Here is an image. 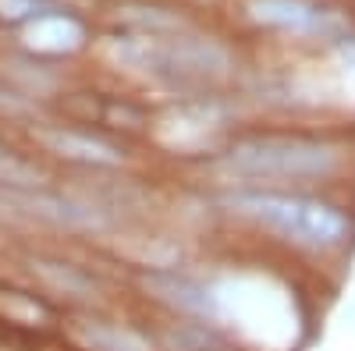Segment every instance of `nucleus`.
Masks as SVG:
<instances>
[{
    "mask_svg": "<svg viewBox=\"0 0 355 351\" xmlns=\"http://www.w3.org/2000/svg\"><path fill=\"white\" fill-rule=\"evenodd\" d=\"M110 53L117 64L164 78H217L227 68V53L202 36H125L110 43Z\"/></svg>",
    "mask_w": 355,
    "mask_h": 351,
    "instance_id": "f03ea898",
    "label": "nucleus"
},
{
    "mask_svg": "<svg viewBox=\"0 0 355 351\" xmlns=\"http://www.w3.org/2000/svg\"><path fill=\"white\" fill-rule=\"evenodd\" d=\"M33 273L43 277L50 287L64 291V295H93V284H89L75 267H64V262H46V259H40V262H33Z\"/></svg>",
    "mask_w": 355,
    "mask_h": 351,
    "instance_id": "9d476101",
    "label": "nucleus"
},
{
    "mask_svg": "<svg viewBox=\"0 0 355 351\" xmlns=\"http://www.w3.org/2000/svg\"><path fill=\"white\" fill-rule=\"evenodd\" d=\"M227 210L309 249H327L345 238V220L331 206L309 199L277 195V192H239L227 199Z\"/></svg>",
    "mask_w": 355,
    "mask_h": 351,
    "instance_id": "f257e3e1",
    "label": "nucleus"
},
{
    "mask_svg": "<svg viewBox=\"0 0 355 351\" xmlns=\"http://www.w3.org/2000/svg\"><path fill=\"white\" fill-rule=\"evenodd\" d=\"M142 284H146V291H153L160 302L182 309V312H196V316H210L214 312L210 291H206L199 280L185 277V273H150Z\"/></svg>",
    "mask_w": 355,
    "mask_h": 351,
    "instance_id": "0eeeda50",
    "label": "nucleus"
},
{
    "mask_svg": "<svg viewBox=\"0 0 355 351\" xmlns=\"http://www.w3.org/2000/svg\"><path fill=\"white\" fill-rule=\"evenodd\" d=\"M21 39L36 53H71V50L82 46L85 33H82V25L75 18H68V15H36L25 25Z\"/></svg>",
    "mask_w": 355,
    "mask_h": 351,
    "instance_id": "423d86ee",
    "label": "nucleus"
},
{
    "mask_svg": "<svg viewBox=\"0 0 355 351\" xmlns=\"http://www.w3.org/2000/svg\"><path fill=\"white\" fill-rule=\"evenodd\" d=\"M71 334L89 351H153L142 334L117 323H78Z\"/></svg>",
    "mask_w": 355,
    "mask_h": 351,
    "instance_id": "6e6552de",
    "label": "nucleus"
},
{
    "mask_svg": "<svg viewBox=\"0 0 355 351\" xmlns=\"http://www.w3.org/2000/svg\"><path fill=\"white\" fill-rule=\"evenodd\" d=\"M40 11V0H0V18H28Z\"/></svg>",
    "mask_w": 355,
    "mask_h": 351,
    "instance_id": "f8f14e48",
    "label": "nucleus"
},
{
    "mask_svg": "<svg viewBox=\"0 0 355 351\" xmlns=\"http://www.w3.org/2000/svg\"><path fill=\"white\" fill-rule=\"evenodd\" d=\"M40 142L46 145L50 153L64 156V160H78V163H96V167H117L125 156L117 145L85 135V132H71V128H46L40 132Z\"/></svg>",
    "mask_w": 355,
    "mask_h": 351,
    "instance_id": "39448f33",
    "label": "nucleus"
},
{
    "mask_svg": "<svg viewBox=\"0 0 355 351\" xmlns=\"http://www.w3.org/2000/svg\"><path fill=\"white\" fill-rule=\"evenodd\" d=\"M252 18L281 28H313L320 21L316 8L302 4V0H249Z\"/></svg>",
    "mask_w": 355,
    "mask_h": 351,
    "instance_id": "1a4fd4ad",
    "label": "nucleus"
},
{
    "mask_svg": "<svg viewBox=\"0 0 355 351\" xmlns=\"http://www.w3.org/2000/svg\"><path fill=\"white\" fill-rule=\"evenodd\" d=\"M0 185L4 188H40L43 174L33 163H25L21 156H15L8 145H0Z\"/></svg>",
    "mask_w": 355,
    "mask_h": 351,
    "instance_id": "9b49d317",
    "label": "nucleus"
},
{
    "mask_svg": "<svg viewBox=\"0 0 355 351\" xmlns=\"http://www.w3.org/2000/svg\"><path fill=\"white\" fill-rule=\"evenodd\" d=\"M224 167L242 178H309L334 167L327 145L302 138H252L224 156Z\"/></svg>",
    "mask_w": 355,
    "mask_h": 351,
    "instance_id": "7ed1b4c3",
    "label": "nucleus"
},
{
    "mask_svg": "<svg viewBox=\"0 0 355 351\" xmlns=\"http://www.w3.org/2000/svg\"><path fill=\"white\" fill-rule=\"evenodd\" d=\"M0 210L21 217V220H40L53 227H100L103 217L96 206L64 195H50L43 188H4L0 192Z\"/></svg>",
    "mask_w": 355,
    "mask_h": 351,
    "instance_id": "20e7f679",
    "label": "nucleus"
}]
</instances>
